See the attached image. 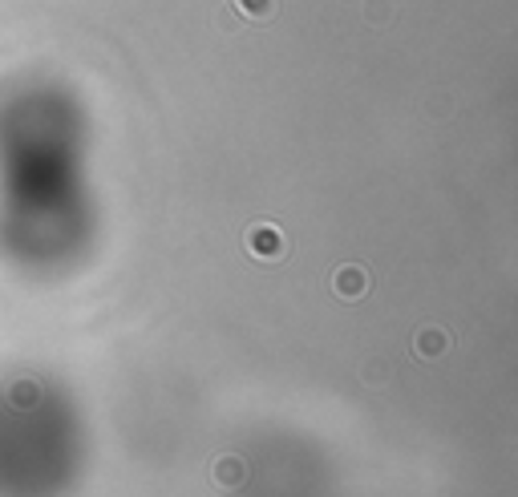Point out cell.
<instances>
[{"label":"cell","mask_w":518,"mask_h":497,"mask_svg":"<svg viewBox=\"0 0 518 497\" xmlns=\"http://www.w3.org/2000/svg\"><path fill=\"white\" fill-rule=\"evenodd\" d=\"M243 243H247V255L259 263H280L284 255H288V239H284V231L275 227V223H251V227L243 231Z\"/></svg>","instance_id":"1"},{"label":"cell","mask_w":518,"mask_h":497,"mask_svg":"<svg viewBox=\"0 0 518 497\" xmlns=\"http://www.w3.org/2000/svg\"><path fill=\"white\" fill-rule=\"evenodd\" d=\"M333 291L336 299H344V304H357L365 291H369V271L360 267V263H344V267L333 271Z\"/></svg>","instance_id":"2"},{"label":"cell","mask_w":518,"mask_h":497,"mask_svg":"<svg viewBox=\"0 0 518 497\" xmlns=\"http://www.w3.org/2000/svg\"><path fill=\"white\" fill-rule=\"evenodd\" d=\"M446 348H449V331L446 328H422L417 336H413V352L422 360H438V356H446Z\"/></svg>","instance_id":"3"},{"label":"cell","mask_w":518,"mask_h":497,"mask_svg":"<svg viewBox=\"0 0 518 497\" xmlns=\"http://www.w3.org/2000/svg\"><path fill=\"white\" fill-rule=\"evenodd\" d=\"M243 477H247V465L239 457H219L215 461V485L235 489V485H243Z\"/></svg>","instance_id":"4"},{"label":"cell","mask_w":518,"mask_h":497,"mask_svg":"<svg viewBox=\"0 0 518 497\" xmlns=\"http://www.w3.org/2000/svg\"><path fill=\"white\" fill-rule=\"evenodd\" d=\"M235 17L243 20H272L275 17V0H231Z\"/></svg>","instance_id":"5"},{"label":"cell","mask_w":518,"mask_h":497,"mask_svg":"<svg viewBox=\"0 0 518 497\" xmlns=\"http://www.w3.org/2000/svg\"><path fill=\"white\" fill-rule=\"evenodd\" d=\"M365 20H369L373 29L389 25V20H393V0H369V4H365Z\"/></svg>","instance_id":"6"},{"label":"cell","mask_w":518,"mask_h":497,"mask_svg":"<svg viewBox=\"0 0 518 497\" xmlns=\"http://www.w3.org/2000/svg\"><path fill=\"white\" fill-rule=\"evenodd\" d=\"M381 376H385V364H381V360H373V364L365 368V380H369V384H381Z\"/></svg>","instance_id":"7"}]
</instances>
